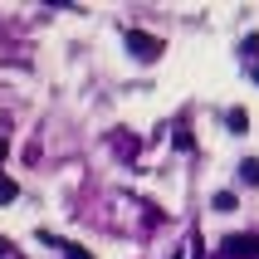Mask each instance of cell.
<instances>
[{
	"label": "cell",
	"instance_id": "cell-1",
	"mask_svg": "<svg viewBox=\"0 0 259 259\" xmlns=\"http://www.w3.org/2000/svg\"><path fill=\"white\" fill-rule=\"evenodd\" d=\"M122 44H127V54L137 59V64H157L161 59V39L147 34V29H122Z\"/></svg>",
	"mask_w": 259,
	"mask_h": 259
},
{
	"label": "cell",
	"instance_id": "cell-2",
	"mask_svg": "<svg viewBox=\"0 0 259 259\" xmlns=\"http://www.w3.org/2000/svg\"><path fill=\"white\" fill-rule=\"evenodd\" d=\"M225 254L230 259H259V235H230L225 240Z\"/></svg>",
	"mask_w": 259,
	"mask_h": 259
},
{
	"label": "cell",
	"instance_id": "cell-3",
	"mask_svg": "<svg viewBox=\"0 0 259 259\" xmlns=\"http://www.w3.org/2000/svg\"><path fill=\"white\" fill-rule=\"evenodd\" d=\"M225 127L230 132H249V113L245 108H230V113H225Z\"/></svg>",
	"mask_w": 259,
	"mask_h": 259
},
{
	"label": "cell",
	"instance_id": "cell-4",
	"mask_svg": "<svg viewBox=\"0 0 259 259\" xmlns=\"http://www.w3.org/2000/svg\"><path fill=\"white\" fill-rule=\"evenodd\" d=\"M240 181H245V186H259V157H249L245 166H240Z\"/></svg>",
	"mask_w": 259,
	"mask_h": 259
},
{
	"label": "cell",
	"instance_id": "cell-5",
	"mask_svg": "<svg viewBox=\"0 0 259 259\" xmlns=\"http://www.w3.org/2000/svg\"><path fill=\"white\" fill-rule=\"evenodd\" d=\"M240 54H245V59H259V34H245V44H240Z\"/></svg>",
	"mask_w": 259,
	"mask_h": 259
},
{
	"label": "cell",
	"instance_id": "cell-6",
	"mask_svg": "<svg viewBox=\"0 0 259 259\" xmlns=\"http://www.w3.org/2000/svg\"><path fill=\"white\" fill-rule=\"evenodd\" d=\"M15 196H20V186H15L10 176H0V201H15Z\"/></svg>",
	"mask_w": 259,
	"mask_h": 259
},
{
	"label": "cell",
	"instance_id": "cell-7",
	"mask_svg": "<svg viewBox=\"0 0 259 259\" xmlns=\"http://www.w3.org/2000/svg\"><path fill=\"white\" fill-rule=\"evenodd\" d=\"M210 205H215V210H235V196H230V191H215V201H210Z\"/></svg>",
	"mask_w": 259,
	"mask_h": 259
},
{
	"label": "cell",
	"instance_id": "cell-8",
	"mask_svg": "<svg viewBox=\"0 0 259 259\" xmlns=\"http://www.w3.org/2000/svg\"><path fill=\"white\" fill-rule=\"evenodd\" d=\"M5 157H10V142H5V137H0V161H5Z\"/></svg>",
	"mask_w": 259,
	"mask_h": 259
},
{
	"label": "cell",
	"instance_id": "cell-9",
	"mask_svg": "<svg viewBox=\"0 0 259 259\" xmlns=\"http://www.w3.org/2000/svg\"><path fill=\"white\" fill-rule=\"evenodd\" d=\"M0 254H10V240H5V235H0Z\"/></svg>",
	"mask_w": 259,
	"mask_h": 259
},
{
	"label": "cell",
	"instance_id": "cell-10",
	"mask_svg": "<svg viewBox=\"0 0 259 259\" xmlns=\"http://www.w3.org/2000/svg\"><path fill=\"white\" fill-rule=\"evenodd\" d=\"M254 78H259V69H254Z\"/></svg>",
	"mask_w": 259,
	"mask_h": 259
}]
</instances>
